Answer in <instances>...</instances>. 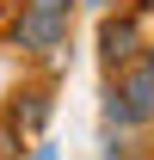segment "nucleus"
I'll use <instances>...</instances> for the list:
<instances>
[{
	"mask_svg": "<svg viewBox=\"0 0 154 160\" xmlns=\"http://www.w3.org/2000/svg\"><path fill=\"white\" fill-rule=\"evenodd\" d=\"M13 43H19L25 56H49V62H56L62 49H68V12L19 6V19H13Z\"/></svg>",
	"mask_w": 154,
	"mask_h": 160,
	"instance_id": "f257e3e1",
	"label": "nucleus"
},
{
	"mask_svg": "<svg viewBox=\"0 0 154 160\" xmlns=\"http://www.w3.org/2000/svg\"><path fill=\"white\" fill-rule=\"evenodd\" d=\"M142 25L130 12H105L99 19V62H105V74H123L130 62H142Z\"/></svg>",
	"mask_w": 154,
	"mask_h": 160,
	"instance_id": "f03ea898",
	"label": "nucleus"
},
{
	"mask_svg": "<svg viewBox=\"0 0 154 160\" xmlns=\"http://www.w3.org/2000/svg\"><path fill=\"white\" fill-rule=\"evenodd\" d=\"M111 86L123 92V105H130L136 129H142V123H154V62H148V56H142V62H130L123 74H111Z\"/></svg>",
	"mask_w": 154,
	"mask_h": 160,
	"instance_id": "7ed1b4c3",
	"label": "nucleus"
},
{
	"mask_svg": "<svg viewBox=\"0 0 154 160\" xmlns=\"http://www.w3.org/2000/svg\"><path fill=\"white\" fill-rule=\"evenodd\" d=\"M49 117H56L49 86H37V92H25V105H13V129H43Z\"/></svg>",
	"mask_w": 154,
	"mask_h": 160,
	"instance_id": "20e7f679",
	"label": "nucleus"
},
{
	"mask_svg": "<svg viewBox=\"0 0 154 160\" xmlns=\"http://www.w3.org/2000/svg\"><path fill=\"white\" fill-rule=\"evenodd\" d=\"M105 129H136V117H130V105H123L117 86H105Z\"/></svg>",
	"mask_w": 154,
	"mask_h": 160,
	"instance_id": "39448f33",
	"label": "nucleus"
},
{
	"mask_svg": "<svg viewBox=\"0 0 154 160\" xmlns=\"http://www.w3.org/2000/svg\"><path fill=\"white\" fill-rule=\"evenodd\" d=\"M0 160H19V129H13V123L0 129Z\"/></svg>",
	"mask_w": 154,
	"mask_h": 160,
	"instance_id": "423d86ee",
	"label": "nucleus"
},
{
	"mask_svg": "<svg viewBox=\"0 0 154 160\" xmlns=\"http://www.w3.org/2000/svg\"><path fill=\"white\" fill-rule=\"evenodd\" d=\"M25 6H37V12H74V0H25Z\"/></svg>",
	"mask_w": 154,
	"mask_h": 160,
	"instance_id": "0eeeda50",
	"label": "nucleus"
},
{
	"mask_svg": "<svg viewBox=\"0 0 154 160\" xmlns=\"http://www.w3.org/2000/svg\"><path fill=\"white\" fill-rule=\"evenodd\" d=\"M80 6H99V12H105V6H111V0H80Z\"/></svg>",
	"mask_w": 154,
	"mask_h": 160,
	"instance_id": "6e6552de",
	"label": "nucleus"
},
{
	"mask_svg": "<svg viewBox=\"0 0 154 160\" xmlns=\"http://www.w3.org/2000/svg\"><path fill=\"white\" fill-rule=\"evenodd\" d=\"M136 6H148V12H154V0H136Z\"/></svg>",
	"mask_w": 154,
	"mask_h": 160,
	"instance_id": "1a4fd4ad",
	"label": "nucleus"
},
{
	"mask_svg": "<svg viewBox=\"0 0 154 160\" xmlns=\"http://www.w3.org/2000/svg\"><path fill=\"white\" fill-rule=\"evenodd\" d=\"M142 56H148V62H154V43H148V49H142Z\"/></svg>",
	"mask_w": 154,
	"mask_h": 160,
	"instance_id": "9d476101",
	"label": "nucleus"
}]
</instances>
